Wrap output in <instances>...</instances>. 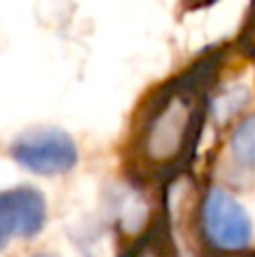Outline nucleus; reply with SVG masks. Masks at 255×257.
<instances>
[{"label": "nucleus", "mask_w": 255, "mask_h": 257, "mask_svg": "<svg viewBox=\"0 0 255 257\" xmlns=\"http://www.w3.org/2000/svg\"><path fill=\"white\" fill-rule=\"evenodd\" d=\"M224 50L203 52L143 99L126 136V172L136 185L170 187L192 165L210 117Z\"/></svg>", "instance_id": "nucleus-1"}, {"label": "nucleus", "mask_w": 255, "mask_h": 257, "mask_svg": "<svg viewBox=\"0 0 255 257\" xmlns=\"http://www.w3.org/2000/svg\"><path fill=\"white\" fill-rule=\"evenodd\" d=\"M192 230L206 255H230L251 250L253 221L246 208L224 185H206L197 192L192 208Z\"/></svg>", "instance_id": "nucleus-2"}, {"label": "nucleus", "mask_w": 255, "mask_h": 257, "mask_svg": "<svg viewBox=\"0 0 255 257\" xmlns=\"http://www.w3.org/2000/svg\"><path fill=\"white\" fill-rule=\"evenodd\" d=\"M9 156L18 167L36 176H66L79 163L75 140L61 128H32L14 138Z\"/></svg>", "instance_id": "nucleus-3"}, {"label": "nucleus", "mask_w": 255, "mask_h": 257, "mask_svg": "<svg viewBox=\"0 0 255 257\" xmlns=\"http://www.w3.org/2000/svg\"><path fill=\"white\" fill-rule=\"evenodd\" d=\"M48 221L45 196L32 185L0 190V253L14 239H32L41 235Z\"/></svg>", "instance_id": "nucleus-4"}, {"label": "nucleus", "mask_w": 255, "mask_h": 257, "mask_svg": "<svg viewBox=\"0 0 255 257\" xmlns=\"http://www.w3.org/2000/svg\"><path fill=\"white\" fill-rule=\"evenodd\" d=\"M120 257H183L167 205V190L163 192L161 210L131 237Z\"/></svg>", "instance_id": "nucleus-5"}, {"label": "nucleus", "mask_w": 255, "mask_h": 257, "mask_svg": "<svg viewBox=\"0 0 255 257\" xmlns=\"http://www.w3.org/2000/svg\"><path fill=\"white\" fill-rule=\"evenodd\" d=\"M228 154L239 172L255 174V113L242 117L230 128Z\"/></svg>", "instance_id": "nucleus-6"}, {"label": "nucleus", "mask_w": 255, "mask_h": 257, "mask_svg": "<svg viewBox=\"0 0 255 257\" xmlns=\"http://www.w3.org/2000/svg\"><path fill=\"white\" fill-rule=\"evenodd\" d=\"M248 102V90L246 88H228L221 93L212 95V104H210V117H219V122H228L246 106Z\"/></svg>", "instance_id": "nucleus-7"}, {"label": "nucleus", "mask_w": 255, "mask_h": 257, "mask_svg": "<svg viewBox=\"0 0 255 257\" xmlns=\"http://www.w3.org/2000/svg\"><path fill=\"white\" fill-rule=\"evenodd\" d=\"M210 257H255V250H244V253H230V255H210Z\"/></svg>", "instance_id": "nucleus-8"}, {"label": "nucleus", "mask_w": 255, "mask_h": 257, "mask_svg": "<svg viewBox=\"0 0 255 257\" xmlns=\"http://www.w3.org/2000/svg\"><path fill=\"white\" fill-rule=\"evenodd\" d=\"M248 34H251V36H248V39H251V43H255V14L251 16V25H248Z\"/></svg>", "instance_id": "nucleus-9"}, {"label": "nucleus", "mask_w": 255, "mask_h": 257, "mask_svg": "<svg viewBox=\"0 0 255 257\" xmlns=\"http://www.w3.org/2000/svg\"><path fill=\"white\" fill-rule=\"evenodd\" d=\"M30 257H57V255H52V253H34V255H30Z\"/></svg>", "instance_id": "nucleus-10"}]
</instances>
